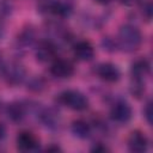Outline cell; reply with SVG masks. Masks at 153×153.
<instances>
[{
	"label": "cell",
	"instance_id": "1",
	"mask_svg": "<svg viewBox=\"0 0 153 153\" xmlns=\"http://www.w3.org/2000/svg\"><path fill=\"white\" fill-rule=\"evenodd\" d=\"M141 43H142V35L136 26L131 24H126L120 27L118 37H117V45L122 50L127 53L135 51L140 48Z\"/></svg>",
	"mask_w": 153,
	"mask_h": 153
},
{
	"label": "cell",
	"instance_id": "2",
	"mask_svg": "<svg viewBox=\"0 0 153 153\" xmlns=\"http://www.w3.org/2000/svg\"><path fill=\"white\" fill-rule=\"evenodd\" d=\"M57 102L75 111H82L88 106V99L86 98V96L75 90H67L60 93L57 97Z\"/></svg>",
	"mask_w": 153,
	"mask_h": 153
},
{
	"label": "cell",
	"instance_id": "3",
	"mask_svg": "<svg viewBox=\"0 0 153 153\" xmlns=\"http://www.w3.org/2000/svg\"><path fill=\"white\" fill-rule=\"evenodd\" d=\"M2 74H4L5 80L7 81V84L19 85L24 80L26 72H25V68L20 63L12 62L7 66H2Z\"/></svg>",
	"mask_w": 153,
	"mask_h": 153
},
{
	"label": "cell",
	"instance_id": "4",
	"mask_svg": "<svg viewBox=\"0 0 153 153\" xmlns=\"http://www.w3.org/2000/svg\"><path fill=\"white\" fill-rule=\"evenodd\" d=\"M131 115H133V110L130 105L123 100L116 102L110 110L111 118L117 123H127L131 118Z\"/></svg>",
	"mask_w": 153,
	"mask_h": 153
},
{
	"label": "cell",
	"instance_id": "5",
	"mask_svg": "<svg viewBox=\"0 0 153 153\" xmlns=\"http://www.w3.org/2000/svg\"><path fill=\"white\" fill-rule=\"evenodd\" d=\"M39 146L38 137L31 131H20L17 136V148L23 152L36 151Z\"/></svg>",
	"mask_w": 153,
	"mask_h": 153
},
{
	"label": "cell",
	"instance_id": "6",
	"mask_svg": "<svg viewBox=\"0 0 153 153\" xmlns=\"http://www.w3.org/2000/svg\"><path fill=\"white\" fill-rule=\"evenodd\" d=\"M50 74L55 78H59V79H67V78H71L74 73V67L73 65L67 61V60H55L51 66H50V69H49Z\"/></svg>",
	"mask_w": 153,
	"mask_h": 153
},
{
	"label": "cell",
	"instance_id": "7",
	"mask_svg": "<svg viewBox=\"0 0 153 153\" xmlns=\"http://www.w3.org/2000/svg\"><path fill=\"white\" fill-rule=\"evenodd\" d=\"M96 73L102 80L106 82H116L121 76L120 69L114 63H110V62H104L98 65Z\"/></svg>",
	"mask_w": 153,
	"mask_h": 153
},
{
	"label": "cell",
	"instance_id": "8",
	"mask_svg": "<svg viewBox=\"0 0 153 153\" xmlns=\"http://www.w3.org/2000/svg\"><path fill=\"white\" fill-rule=\"evenodd\" d=\"M147 147H148V139L143 133H141L139 130L130 133V135L128 137L129 151H131L134 153H142V152H146Z\"/></svg>",
	"mask_w": 153,
	"mask_h": 153
},
{
	"label": "cell",
	"instance_id": "9",
	"mask_svg": "<svg viewBox=\"0 0 153 153\" xmlns=\"http://www.w3.org/2000/svg\"><path fill=\"white\" fill-rule=\"evenodd\" d=\"M55 56H56V47L50 41L41 42L38 48L36 49V57L42 63L53 61Z\"/></svg>",
	"mask_w": 153,
	"mask_h": 153
},
{
	"label": "cell",
	"instance_id": "10",
	"mask_svg": "<svg viewBox=\"0 0 153 153\" xmlns=\"http://www.w3.org/2000/svg\"><path fill=\"white\" fill-rule=\"evenodd\" d=\"M74 56L80 61H90L94 56V49L92 44L87 41H80L78 42L73 48Z\"/></svg>",
	"mask_w": 153,
	"mask_h": 153
},
{
	"label": "cell",
	"instance_id": "11",
	"mask_svg": "<svg viewBox=\"0 0 153 153\" xmlns=\"http://www.w3.org/2000/svg\"><path fill=\"white\" fill-rule=\"evenodd\" d=\"M39 120L49 129H56L60 126V116L53 109H44L39 111Z\"/></svg>",
	"mask_w": 153,
	"mask_h": 153
},
{
	"label": "cell",
	"instance_id": "12",
	"mask_svg": "<svg viewBox=\"0 0 153 153\" xmlns=\"http://www.w3.org/2000/svg\"><path fill=\"white\" fill-rule=\"evenodd\" d=\"M130 73L133 78L135 79H143L148 73H149V63L145 59L136 60L135 62L131 63L130 67Z\"/></svg>",
	"mask_w": 153,
	"mask_h": 153
},
{
	"label": "cell",
	"instance_id": "13",
	"mask_svg": "<svg viewBox=\"0 0 153 153\" xmlns=\"http://www.w3.org/2000/svg\"><path fill=\"white\" fill-rule=\"evenodd\" d=\"M71 130H72L73 135L76 136V137H79V139H86L91 134V127L84 120H76V121H74L72 123V126H71Z\"/></svg>",
	"mask_w": 153,
	"mask_h": 153
},
{
	"label": "cell",
	"instance_id": "14",
	"mask_svg": "<svg viewBox=\"0 0 153 153\" xmlns=\"http://www.w3.org/2000/svg\"><path fill=\"white\" fill-rule=\"evenodd\" d=\"M7 116L13 122H20L25 117V106L22 103H18V102L8 104Z\"/></svg>",
	"mask_w": 153,
	"mask_h": 153
},
{
	"label": "cell",
	"instance_id": "15",
	"mask_svg": "<svg viewBox=\"0 0 153 153\" xmlns=\"http://www.w3.org/2000/svg\"><path fill=\"white\" fill-rule=\"evenodd\" d=\"M35 37H36V32H35L33 27H31V26L24 27L22 30V32L18 35V43L22 47L31 45L35 41Z\"/></svg>",
	"mask_w": 153,
	"mask_h": 153
},
{
	"label": "cell",
	"instance_id": "16",
	"mask_svg": "<svg viewBox=\"0 0 153 153\" xmlns=\"http://www.w3.org/2000/svg\"><path fill=\"white\" fill-rule=\"evenodd\" d=\"M57 0H39L37 4V10L41 13H53L55 11V5H56Z\"/></svg>",
	"mask_w": 153,
	"mask_h": 153
},
{
	"label": "cell",
	"instance_id": "17",
	"mask_svg": "<svg viewBox=\"0 0 153 153\" xmlns=\"http://www.w3.org/2000/svg\"><path fill=\"white\" fill-rule=\"evenodd\" d=\"M130 92L133 96L140 98L143 93H145V82H143V79H135L134 78V81L130 86Z\"/></svg>",
	"mask_w": 153,
	"mask_h": 153
},
{
	"label": "cell",
	"instance_id": "18",
	"mask_svg": "<svg viewBox=\"0 0 153 153\" xmlns=\"http://www.w3.org/2000/svg\"><path fill=\"white\" fill-rule=\"evenodd\" d=\"M31 91L33 92H41L42 90H44L45 87V81L41 78V76H36V78H32L29 82V86H27Z\"/></svg>",
	"mask_w": 153,
	"mask_h": 153
},
{
	"label": "cell",
	"instance_id": "19",
	"mask_svg": "<svg viewBox=\"0 0 153 153\" xmlns=\"http://www.w3.org/2000/svg\"><path fill=\"white\" fill-rule=\"evenodd\" d=\"M102 47H103L104 50L112 53V51H115V50L117 49L118 45H117V42H115L112 38H110V37H104V38L102 39Z\"/></svg>",
	"mask_w": 153,
	"mask_h": 153
},
{
	"label": "cell",
	"instance_id": "20",
	"mask_svg": "<svg viewBox=\"0 0 153 153\" xmlns=\"http://www.w3.org/2000/svg\"><path fill=\"white\" fill-rule=\"evenodd\" d=\"M141 11H142V14H143V17L147 19V20H149L151 19V17H152V5H151V2H145L143 5H142V7H141Z\"/></svg>",
	"mask_w": 153,
	"mask_h": 153
},
{
	"label": "cell",
	"instance_id": "21",
	"mask_svg": "<svg viewBox=\"0 0 153 153\" xmlns=\"http://www.w3.org/2000/svg\"><path fill=\"white\" fill-rule=\"evenodd\" d=\"M143 115H145V118L146 121L148 122V124H152V104L151 102H148L143 109Z\"/></svg>",
	"mask_w": 153,
	"mask_h": 153
},
{
	"label": "cell",
	"instance_id": "22",
	"mask_svg": "<svg viewBox=\"0 0 153 153\" xmlns=\"http://www.w3.org/2000/svg\"><path fill=\"white\" fill-rule=\"evenodd\" d=\"M6 137V127L4 123H0V143L5 140Z\"/></svg>",
	"mask_w": 153,
	"mask_h": 153
},
{
	"label": "cell",
	"instance_id": "23",
	"mask_svg": "<svg viewBox=\"0 0 153 153\" xmlns=\"http://www.w3.org/2000/svg\"><path fill=\"white\" fill-rule=\"evenodd\" d=\"M92 151H93V152H105V151H108V148H106L105 146H100V145H98V146L93 147Z\"/></svg>",
	"mask_w": 153,
	"mask_h": 153
},
{
	"label": "cell",
	"instance_id": "24",
	"mask_svg": "<svg viewBox=\"0 0 153 153\" xmlns=\"http://www.w3.org/2000/svg\"><path fill=\"white\" fill-rule=\"evenodd\" d=\"M122 4H126V5H133L136 2V0H121Z\"/></svg>",
	"mask_w": 153,
	"mask_h": 153
},
{
	"label": "cell",
	"instance_id": "25",
	"mask_svg": "<svg viewBox=\"0 0 153 153\" xmlns=\"http://www.w3.org/2000/svg\"><path fill=\"white\" fill-rule=\"evenodd\" d=\"M96 2H98V4H100V5H106V4H109V2H111L112 0H94Z\"/></svg>",
	"mask_w": 153,
	"mask_h": 153
},
{
	"label": "cell",
	"instance_id": "26",
	"mask_svg": "<svg viewBox=\"0 0 153 153\" xmlns=\"http://www.w3.org/2000/svg\"><path fill=\"white\" fill-rule=\"evenodd\" d=\"M2 32H4V29H2V25L0 24V37L2 36Z\"/></svg>",
	"mask_w": 153,
	"mask_h": 153
}]
</instances>
